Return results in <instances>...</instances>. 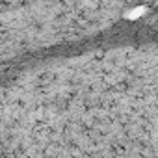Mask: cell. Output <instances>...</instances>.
Instances as JSON below:
<instances>
[{
    "label": "cell",
    "mask_w": 158,
    "mask_h": 158,
    "mask_svg": "<svg viewBox=\"0 0 158 158\" xmlns=\"http://www.w3.org/2000/svg\"><path fill=\"white\" fill-rule=\"evenodd\" d=\"M74 115L45 101L11 95L0 102V158H158V114Z\"/></svg>",
    "instance_id": "cell-1"
}]
</instances>
